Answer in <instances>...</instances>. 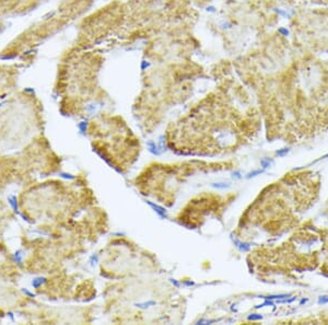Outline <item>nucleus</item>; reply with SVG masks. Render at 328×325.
<instances>
[{
	"label": "nucleus",
	"mask_w": 328,
	"mask_h": 325,
	"mask_svg": "<svg viewBox=\"0 0 328 325\" xmlns=\"http://www.w3.org/2000/svg\"><path fill=\"white\" fill-rule=\"evenodd\" d=\"M22 292L25 294V296H27L29 298H35L36 297V294H33V292H31V291H29L26 288H22Z\"/></svg>",
	"instance_id": "obj_8"
},
{
	"label": "nucleus",
	"mask_w": 328,
	"mask_h": 325,
	"mask_svg": "<svg viewBox=\"0 0 328 325\" xmlns=\"http://www.w3.org/2000/svg\"><path fill=\"white\" fill-rule=\"evenodd\" d=\"M229 202V195H221L214 190H201L189 197L172 219L180 227L199 230L211 219H220Z\"/></svg>",
	"instance_id": "obj_4"
},
{
	"label": "nucleus",
	"mask_w": 328,
	"mask_h": 325,
	"mask_svg": "<svg viewBox=\"0 0 328 325\" xmlns=\"http://www.w3.org/2000/svg\"><path fill=\"white\" fill-rule=\"evenodd\" d=\"M25 92H34V90H32V89H25Z\"/></svg>",
	"instance_id": "obj_11"
},
{
	"label": "nucleus",
	"mask_w": 328,
	"mask_h": 325,
	"mask_svg": "<svg viewBox=\"0 0 328 325\" xmlns=\"http://www.w3.org/2000/svg\"><path fill=\"white\" fill-rule=\"evenodd\" d=\"M47 281H48V279H47L46 277L37 276L35 277V278H33V280H32V287L34 289H39L42 286L46 285Z\"/></svg>",
	"instance_id": "obj_5"
},
{
	"label": "nucleus",
	"mask_w": 328,
	"mask_h": 325,
	"mask_svg": "<svg viewBox=\"0 0 328 325\" xmlns=\"http://www.w3.org/2000/svg\"><path fill=\"white\" fill-rule=\"evenodd\" d=\"M7 199H8V202H9V205L11 206V208H12L13 211H14L15 214H20V211H19L18 197L15 196V195H9Z\"/></svg>",
	"instance_id": "obj_6"
},
{
	"label": "nucleus",
	"mask_w": 328,
	"mask_h": 325,
	"mask_svg": "<svg viewBox=\"0 0 328 325\" xmlns=\"http://www.w3.org/2000/svg\"><path fill=\"white\" fill-rule=\"evenodd\" d=\"M9 316H10V318H11V320L13 321V316H12V313H11V312L9 313Z\"/></svg>",
	"instance_id": "obj_12"
},
{
	"label": "nucleus",
	"mask_w": 328,
	"mask_h": 325,
	"mask_svg": "<svg viewBox=\"0 0 328 325\" xmlns=\"http://www.w3.org/2000/svg\"><path fill=\"white\" fill-rule=\"evenodd\" d=\"M107 259L101 275L111 280H122L163 273L154 253L125 235H116L107 244Z\"/></svg>",
	"instance_id": "obj_3"
},
{
	"label": "nucleus",
	"mask_w": 328,
	"mask_h": 325,
	"mask_svg": "<svg viewBox=\"0 0 328 325\" xmlns=\"http://www.w3.org/2000/svg\"><path fill=\"white\" fill-rule=\"evenodd\" d=\"M206 10H207V11H211V12H212V11H214V8H212V7H209V8H207Z\"/></svg>",
	"instance_id": "obj_10"
},
{
	"label": "nucleus",
	"mask_w": 328,
	"mask_h": 325,
	"mask_svg": "<svg viewBox=\"0 0 328 325\" xmlns=\"http://www.w3.org/2000/svg\"><path fill=\"white\" fill-rule=\"evenodd\" d=\"M149 67H150V62H148L147 60H142V62H141V69H142V70H146V69Z\"/></svg>",
	"instance_id": "obj_9"
},
{
	"label": "nucleus",
	"mask_w": 328,
	"mask_h": 325,
	"mask_svg": "<svg viewBox=\"0 0 328 325\" xmlns=\"http://www.w3.org/2000/svg\"><path fill=\"white\" fill-rule=\"evenodd\" d=\"M230 161L190 158L173 162L151 161L131 180L136 190L165 208L176 204L189 181L197 176L229 170Z\"/></svg>",
	"instance_id": "obj_2"
},
{
	"label": "nucleus",
	"mask_w": 328,
	"mask_h": 325,
	"mask_svg": "<svg viewBox=\"0 0 328 325\" xmlns=\"http://www.w3.org/2000/svg\"><path fill=\"white\" fill-rule=\"evenodd\" d=\"M113 307L118 323H178L186 310L184 297L159 275L114 280Z\"/></svg>",
	"instance_id": "obj_1"
},
{
	"label": "nucleus",
	"mask_w": 328,
	"mask_h": 325,
	"mask_svg": "<svg viewBox=\"0 0 328 325\" xmlns=\"http://www.w3.org/2000/svg\"><path fill=\"white\" fill-rule=\"evenodd\" d=\"M22 253H23L22 250H18V251H15L12 254L13 261L18 264L19 266H21V265H22V258H23V254H22Z\"/></svg>",
	"instance_id": "obj_7"
}]
</instances>
